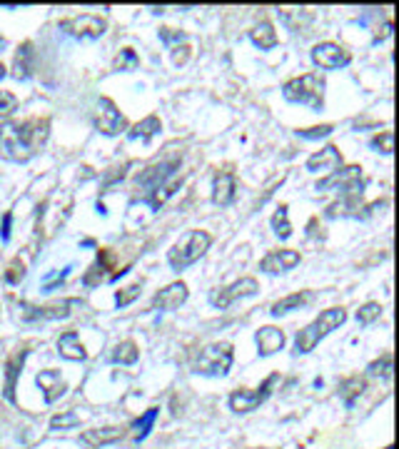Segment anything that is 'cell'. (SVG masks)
<instances>
[{
    "mask_svg": "<svg viewBox=\"0 0 399 449\" xmlns=\"http://www.w3.org/2000/svg\"><path fill=\"white\" fill-rule=\"evenodd\" d=\"M235 175L232 173H217L212 180V202L220 207H227L235 202Z\"/></svg>",
    "mask_w": 399,
    "mask_h": 449,
    "instance_id": "obj_19",
    "label": "cell"
},
{
    "mask_svg": "<svg viewBox=\"0 0 399 449\" xmlns=\"http://www.w3.org/2000/svg\"><path fill=\"white\" fill-rule=\"evenodd\" d=\"M382 315V305H377V302H367V305L359 307L357 312V322L359 325H372L374 320Z\"/></svg>",
    "mask_w": 399,
    "mask_h": 449,
    "instance_id": "obj_35",
    "label": "cell"
},
{
    "mask_svg": "<svg viewBox=\"0 0 399 449\" xmlns=\"http://www.w3.org/2000/svg\"><path fill=\"white\" fill-rule=\"evenodd\" d=\"M137 65H140V58L135 55V50H132V48L120 50V55H117V60H115L117 70H135Z\"/></svg>",
    "mask_w": 399,
    "mask_h": 449,
    "instance_id": "obj_36",
    "label": "cell"
},
{
    "mask_svg": "<svg viewBox=\"0 0 399 449\" xmlns=\"http://www.w3.org/2000/svg\"><path fill=\"white\" fill-rule=\"evenodd\" d=\"M317 192H342V197H359L364 190L362 168L359 165H349V168H337L325 180H320L315 185Z\"/></svg>",
    "mask_w": 399,
    "mask_h": 449,
    "instance_id": "obj_6",
    "label": "cell"
},
{
    "mask_svg": "<svg viewBox=\"0 0 399 449\" xmlns=\"http://www.w3.org/2000/svg\"><path fill=\"white\" fill-rule=\"evenodd\" d=\"M387 449H392V447H387Z\"/></svg>",
    "mask_w": 399,
    "mask_h": 449,
    "instance_id": "obj_46",
    "label": "cell"
},
{
    "mask_svg": "<svg viewBox=\"0 0 399 449\" xmlns=\"http://www.w3.org/2000/svg\"><path fill=\"white\" fill-rule=\"evenodd\" d=\"M187 295L190 292L185 282H173V285H168L153 297V307L155 310H178L180 305L187 302Z\"/></svg>",
    "mask_w": 399,
    "mask_h": 449,
    "instance_id": "obj_16",
    "label": "cell"
},
{
    "mask_svg": "<svg viewBox=\"0 0 399 449\" xmlns=\"http://www.w3.org/2000/svg\"><path fill=\"white\" fill-rule=\"evenodd\" d=\"M110 260H112V255L108 252V250H100V255H98V262L90 267V272L85 275V285L88 287H93V285H98L100 280H103V272H105L108 267H110Z\"/></svg>",
    "mask_w": 399,
    "mask_h": 449,
    "instance_id": "obj_32",
    "label": "cell"
},
{
    "mask_svg": "<svg viewBox=\"0 0 399 449\" xmlns=\"http://www.w3.org/2000/svg\"><path fill=\"white\" fill-rule=\"evenodd\" d=\"M137 357H140V349H137V344L132 342V339H125V342H120L115 349H112V362L115 365H135Z\"/></svg>",
    "mask_w": 399,
    "mask_h": 449,
    "instance_id": "obj_30",
    "label": "cell"
},
{
    "mask_svg": "<svg viewBox=\"0 0 399 449\" xmlns=\"http://www.w3.org/2000/svg\"><path fill=\"white\" fill-rule=\"evenodd\" d=\"M279 382V375H270L267 380L262 382L260 387H255V390H237L230 395V409L237 414H245V412H253V409H258L260 404H265V402L270 400V395H272V387Z\"/></svg>",
    "mask_w": 399,
    "mask_h": 449,
    "instance_id": "obj_8",
    "label": "cell"
},
{
    "mask_svg": "<svg viewBox=\"0 0 399 449\" xmlns=\"http://www.w3.org/2000/svg\"><path fill=\"white\" fill-rule=\"evenodd\" d=\"M369 375L372 377H392V354H382V359L369 365Z\"/></svg>",
    "mask_w": 399,
    "mask_h": 449,
    "instance_id": "obj_38",
    "label": "cell"
},
{
    "mask_svg": "<svg viewBox=\"0 0 399 449\" xmlns=\"http://www.w3.org/2000/svg\"><path fill=\"white\" fill-rule=\"evenodd\" d=\"M6 75H8V70H6V65H3V63H0V80H3V78H6Z\"/></svg>",
    "mask_w": 399,
    "mask_h": 449,
    "instance_id": "obj_45",
    "label": "cell"
},
{
    "mask_svg": "<svg viewBox=\"0 0 399 449\" xmlns=\"http://www.w3.org/2000/svg\"><path fill=\"white\" fill-rule=\"evenodd\" d=\"M158 414H160V409L158 407H150L147 409L142 417H137L135 422H132V439L135 442H145L147 439V434L153 432V427H155V419H158Z\"/></svg>",
    "mask_w": 399,
    "mask_h": 449,
    "instance_id": "obj_28",
    "label": "cell"
},
{
    "mask_svg": "<svg viewBox=\"0 0 399 449\" xmlns=\"http://www.w3.org/2000/svg\"><path fill=\"white\" fill-rule=\"evenodd\" d=\"M125 429L120 427H105V429H88L83 434V442L90 444V447H103V444H112L117 439H122Z\"/></svg>",
    "mask_w": 399,
    "mask_h": 449,
    "instance_id": "obj_26",
    "label": "cell"
},
{
    "mask_svg": "<svg viewBox=\"0 0 399 449\" xmlns=\"http://www.w3.org/2000/svg\"><path fill=\"white\" fill-rule=\"evenodd\" d=\"M310 300H312V292H310V290H305V292H294V295H287V297H282V300L274 302V305L270 307V315H272V317H279V315H287V312L299 310V307H305Z\"/></svg>",
    "mask_w": 399,
    "mask_h": 449,
    "instance_id": "obj_24",
    "label": "cell"
},
{
    "mask_svg": "<svg viewBox=\"0 0 399 449\" xmlns=\"http://www.w3.org/2000/svg\"><path fill=\"white\" fill-rule=\"evenodd\" d=\"M160 40H163L165 45H170V42H180V40H185V33L173 30V28H160Z\"/></svg>",
    "mask_w": 399,
    "mask_h": 449,
    "instance_id": "obj_43",
    "label": "cell"
},
{
    "mask_svg": "<svg viewBox=\"0 0 399 449\" xmlns=\"http://www.w3.org/2000/svg\"><path fill=\"white\" fill-rule=\"evenodd\" d=\"M35 385L42 390V400H45L47 404L58 402L60 397L65 395V390H68V385H65L63 375H60L58 370H42L40 375L35 377Z\"/></svg>",
    "mask_w": 399,
    "mask_h": 449,
    "instance_id": "obj_15",
    "label": "cell"
},
{
    "mask_svg": "<svg viewBox=\"0 0 399 449\" xmlns=\"http://www.w3.org/2000/svg\"><path fill=\"white\" fill-rule=\"evenodd\" d=\"M58 352H60V357L70 359V362H83V359L88 357V352H85V344L80 342V334L73 332V330H70V332H65V334H60Z\"/></svg>",
    "mask_w": 399,
    "mask_h": 449,
    "instance_id": "obj_20",
    "label": "cell"
},
{
    "mask_svg": "<svg viewBox=\"0 0 399 449\" xmlns=\"http://www.w3.org/2000/svg\"><path fill=\"white\" fill-rule=\"evenodd\" d=\"M270 225H272L274 235H277L279 240H287L289 235H292V225H289V207L287 205H279L277 210H274L272 220H270Z\"/></svg>",
    "mask_w": 399,
    "mask_h": 449,
    "instance_id": "obj_31",
    "label": "cell"
},
{
    "mask_svg": "<svg viewBox=\"0 0 399 449\" xmlns=\"http://www.w3.org/2000/svg\"><path fill=\"white\" fill-rule=\"evenodd\" d=\"M70 269H73V267L68 264V267H63V272H50V275L42 277V292H53L58 285H63L65 277L70 275Z\"/></svg>",
    "mask_w": 399,
    "mask_h": 449,
    "instance_id": "obj_39",
    "label": "cell"
},
{
    "mask_svg": "<svg viewBox=\"0 0 399 449\" xmlns=\"http://www.w3.org/2000/svg\"><path fill=\"white\" fill-rule=\"evenodd\" d=\"M50 138L47 117H28L23 122L0 125V158L11 163H28L45 148Z\"/></svg>",
    "mask_w": 399,
    "mask_h": 449,
    "instance_id": "obj_1",
    "label": "cell"
},
{
    "mask_svg": "<svg viewBox=\"0 0 399 449\" xmlns=\"http://www.w3.org/2000/svg\"><path fill=\"white\" fill-rule=\"evenodd\" d=\"M33 58H35V50H33V42H23L16 53V63H13V78L16 80H28L33 73Z\"/></svg>",
    "mask_w": 399,
    "mask_h": 449,
    "instance_id": "obj_22",
    "label": "cell"
},
{
    "mask_svg": "<svg viewBox=\"0 0 399 449\" xmlns=\"http://www.w3.org/2000/svg\"><path fill=\"white\" fill-rule=\"evenodd\" d=\"M23 277H25V267H23L21 260H13L11 267H8V272H6V280L11 282V285H18Z\"/></svg>",
    "mask_w": 399,
    "mask_h": 449,
    "instance_id": "obj_42",
    "label": "cell"
},
{
    "mask_svg": "<svg viewBox=\"0 0 399 449\" xmlns=\"http://www.w3.org/2000/svg\"><path fill=\"white\" fill-rule=\"evenodd\" d=\"M80 305V300H63L53 305H30L21 302L18 305V320L21 322H50V320H65L70 317V307Z\"/></svg>",
    "mask_w": 399,
    "mask_h": 449,
    "instance_id": "obj_7",
    "label": "cell"
},
{
    "mask_svg": "<svg viewBox=\"0 0 399 449\" xmlns=\"http://www.w3.org/2000/svg\"><path fill=\"white\" fill-rule=\"evenodd\" d=\"M163 130V122H160L158 115H147L145 120H140L137 125H132L130 130H127V140H132V143H150V140L158 135V132Z\"/></svg>",
    "mask_w": 399,
    "mask_h": 449,
    "instance_id": "obj_21",
    "label": "cell"
},
{
    "mask_svg": "<svg viewBox=\"0 0 399 449\" xmlns=\"http://www.w3.org/2000/svg\"><path fill=\"white\" fill-rule=\"evenodd\" d=\"M347 312L342 307H330V310L320 312V317L315 322H310L305 330H299L294 337V354H307L320 344V339H325L332 330H337L340 325H345Z\"/></svg>",
    "mask_w": 399,
    "mask_h": 449,
    "instance_id": "obj_3",
    "label": "cell"
},
{
    "mask_svg": "<svg viewBox=\"0 0 399 449\" xmlns=\"http://www.w3.org/2000/svg\"><path fill=\"white\" fill-rule=\"evenodd\" d=\"M18 110V98L8 90H0V117H11Z\"/></svg>",
    "mask_w": 399,
    "mask_h": 449,
    "instance_id": "obj_40",
    "label": "cell"
},
{
    "mask_svg": "<svg viewBox=\"0 0 399 449\" xmlns=\"http://www.w3.org/2000/svg\"><path fill=\"white\" fill-rule=\"evenodd\" d=\"M80 424V417H78V412L75 409H65L63 414H55L53 419H50V429H75Z\"/></svg>",
    "mask_w": 399,
    "mask_h": 449,
    "instance_id": "obj_34",
    "label": "cell"
},
{
    "mask_svg": "<svg viewBox=\"0 0 399 449\" xmlns=\"http://www.w3.org/2000/svg\"><path fill=\"white\" fill-rule=\"evenodd\" d=\"M255 342H258L260 357H270V354L279 352V349L284 347V332L279 327L267 325V327H260L258 332H255Z\"/></svg>",
    "mask_w": 399,
    "mask_h": 449,
    "instance_id": "obj_18",
    "label": "cell"
},
{
    "mask_svg": "<svg viewBox=\"0 0 399 449\" xmlns=\"http://www.w3.org/2000/svg\"><path fill=\"white\" fill-rule=\"evenodd\" d=\"M60 30L73 37H80V40H95V37H100L108 30V21L100 16H93V13H83V16H75L70 21L60 23Z\"/></svg>",
    "mask_w": 399,
    "mask_h": 449,
    "instance_id": "obj_10",
    "label": "cell"
},
{
    "mask_svg": "<svg viewBox=\"0 0 399 449\" xmlns=\"http://www.w3.org/2000/svg\"><path fill=\"white\" fill-rule=\"evenodd\" d=\"M180 185H183V177H173V180H168L165 185H160V187H155V190H150L147 192V197H145V202L153 210H160V207L165 205V202L170 200V197L175 195V192L180 190Z\"/></svg>",
    "mask_w": 399,
    "mask_h": 449,
    "instance_id": "obj_23",
    "label": "cell"
},
{
    "mask_svg": "<svg viewBox=\"0 0 399 449\" xmlns=\"http://www.w3.org/2000/svg\"><path fill=\"white\" fill-rule=\"evenodd\" d=\"M310 58L322 70H340L352 63V53L342 48L340 42H317L315 48L310 50Z\"/></svg>",
    "mask_w": 399,
    "mask_h": 449,
    "instance_id": "obj_11",
    "label": "cell"
},
{
    "mask_svg": "<svg viewBox=\"0 0 399 449\" xmlns=\"http://www.w3.org/2000/svg\"><path fill=\"white\" fill-rule=\"evenodd\" d=\"M332 132H335V125H317V127L297 130V135L305 140H322V138H327V135H332Z\"/></svg>",
    "mask_w": 399,
    "mask_h": 449,
    "instance_id": "obj_37",
    "label": "cell"
},
{
    "mask_svg": "<svg viewBox=\"0 0 399 449\" xmlns=\"http://www.w3.org/2000/svg\"><path fill=\"white\" fill-rule=\"evenodd\" d=\"M260 285L255 277H240L237 282L227 287H217V290L210 292V305L217 307V310H227L235 300H242V297H253L258 295Z\"/></svg>",
    "mask_w": 399,
    "mask_h": 449,
    "instance_id": "obj_9",
    "label": "cell"
},
{
    "mask_svg": "<svg viewBox=\"0 0 399 449\" xmlns=\"http://www.w3.org/2000/svg\"><path fill=\"white\" fill-rule=\"evenodd\" d=\"M369 148L374 153H382V155H392L394 153V132L392 130H382L379 135H374L369 140Z\"/></svg>",
    "mask_w": 399,
    "mask_h": 449,
    "instance_id": "obj_33",
    "label": "cell"
},
{
    "mask_svg": "<svg viewBox=\"0 0 399 449\" xmlns=\"http://www.w3.org/2000/svg\"><path fill=\"white\" fill-rule=\"evenodd\" d=\"M180 168V160L173 158V160H163V163H155L150 165V168H145L140 175L135 177V185L140 187V190H155V187L165 185L168 180L175 177V173H178Z\"/></svg>",
    "mask_w": 399,
    "mask_h": 449,
    "instance_id": "obj_13",
    "label": "cell"
},
{
    "mask_svg": "<svg viewBox=\"0 0 399 449\" xmlns=\"http://www.w3.org/2000/svg\"><path fill=\"white\" fill-rule=\"evenodd\" d=\"M299 252L297 250H272L270 255H265L260 269L267 272V275H279V272H287L294 264H299Z\"/></svg>",
    "mask_w": 399,
    "mask_h": 449,
    "instance_id": "obj_14",
    "label": "cell"
},
{
    "mask_svg": "<svg viewBox=\"0 0 399 449\" xmlns=\"http://www.w3.org/2000/svg\"><path fill=\"white\" fill-rule=\"evenodd\" d=\"M337 168H342V153L335 145H327L320 153L307 158V170L310 173H335Z\"/></svg>",
    "mask_w": 399,
    "mask_h": 449,
    "instance_id": "obj_17",
    "label": "cell"
},
{
    "mask_svg": "<svg viewBox=\"0 0 399 449\" xmlns=\"http://www.w3.org/2000/svg\"><path fill=\"white\" fill-rule=\"evenodd\" d=\"M140 290H142V285H130V287H125V290H117L115 292V305L117 307H127L132 300H137V297H140Z\"/></svg>",
    "mask_w": 399,
    "mask_h": 449,
    "instance_id": "obj_41",
    "label": "cell"
},
{
    "mask_svg": "<svg viewBox=\"0 0 399 449\" xmlns=\"http://www.w3.org/2000/svg\"><path fill=\"white\" fill-rule=\"evenodd\" d=\"M11 222H13V212H6V215H3V228H0V240H3V243L11 240Z\"/></svg>",
    "mask_w": 399,
    "mask_h": 449,
    "instance_id": "obj_44",
    "label": "cell"
},
{
    "mask_svg": "<svg viewBox=\"0 0 399 449\" xmlns=\"http://www.w3.org/2000/svg\"><path fill=\"white\" fill-rule=\"evenodd\" d=\"M210 245H212L210 233H205V230H190V233H185L183 238L170 247L168 252L170 267H173L175 272H183L190 264L197 262V260L210 250Z\"/></svg>",
    "mask_w": 399,
    "mask_h": 449,
    "instance_id": "obj_4",
    "label": "cell"
},
{
    "mask_svg": "<svg viewBox=\"0 0 399 449\" xmlns=\"http://www.w3.org/2000/svg\"><path fill=\"white\" fill-rule=\"evenodd\" d=\"M23 362H25V352L21 354H13L11 359H8L6 365V400L8 402H16V385H18V377H21L23 372Z\"/></svg>",
    "mask_w": 399,
    "mask_h": 449,
    "instance_id": "obj_25",
    "label": "cell"
},
{
    "mask_svg": "<svg viewBox=\"0 0 399 449\" xmlns=\"http://www.w3.org/2000/svg\"><path fill=\"white\" fill-rule=\"evenodd\" d=\"M232 359H235L232 344L215 342V344H207V347L200 349V354L192 362V370L197 372V375H205V377H225L232 367Z\"/></svg>",
    "mask_w": 399,
    "mask_h": 449,
    "instance_id": "obj_5",
    "label": "cell"
},
{
    "mask_svg": "<svg viewBox=\"0 0 399 449\" xmlns=\"http://www.w3.org/2000/svg\"><path fill=\"white\" fill-rule=\"evenodd\" d=\"M250 40H253L260 50H272L274 45H277V33H274L272 23H267V21L260 23V25L250 33Z\"/></svg>",
    "mask_w": 399,
    "mask_h": 449,
    "instance_id": "obj_27",
    "label": "cell"
},
{
    "mask_svg": "<svg viewBox=\"0 0 399 449\" xmlns=\"http://www.w3.org/2000/svg\"><path fill=\"white\" fill-rule=\"evenodd\" d=\"M325 78L320 73H305L299 78H292L282 85L284 100L297 103V105H307L312 110L320 112L325 107Z\"/></svg>",
    "mask_w": 399,
    "mask_h": 449,
    "instance_id": "obj_2",
    "label": "cell"
},
{
    "mask_svg": "<svg viewBox=\"0 0 399 449\" xmlns=\"http://www.w3.org/2000/svg\"><path fill=\"white\" fill-rule=\"evenodd\" d=\"M364 380L362 377H349V380H345L342 382V387H340V397H342V402H345V407L347 409H352L354 407V402L359 400V395L364 392Z\"/></svg>",
    "mask_w": 399,
    "mask_h": 449,
    "instance_id": "obj_29",
    "label": "cell"
},
{
    "mask_svg": "<svg viewBox=\"0 0 399 449\" xmlns=\"http://www.w3.org/2000/svg\"><path fill=\"white\" fill-rule=\"evenodd\" d=\"M95 127L98 132L112 138V135H120V132L127 130V120L117 105L110 100V98H100L98 100V110H95Z\"/></svg>",
    "mask_w": 399,
    "mask_h": 449,
    "instance_id": "obj_12",
    "label": "cell"
}]
</instances>
